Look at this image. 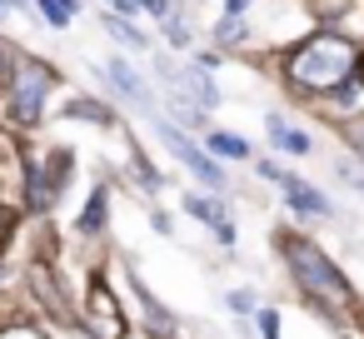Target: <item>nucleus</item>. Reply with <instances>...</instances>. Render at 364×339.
Returning <instances> with one entry per match:
<instances>
[{
    "label": "nucleus",
    "mask_w": 364,
    "mask_h": 339,
    "mask_svg": "<svg viewBox=\"0 0 364 339\" xmlns=\"http://www.w3.org/2000/svg\"><path fill=\"white\" fill-rule=\"evenodd\" d=\"M359 65V50L344 41V36H314L304 41L294 55H289V80L304 85V90H339L349 80V70Z\"/></svg>",
    "instance_id": "obj_1"
},
{
    "label": "nucleus",
    "mask_w": 364,
    "mask_h": 339,
    "mask_svg": "<svg viewBox=\"0 0 364 339\" xmlns=\"http://www.w3.org/2000/svg\"><path fill=\"white\" fill-rule=\"evenodd\" d=\"M279 249H284L294 279H299L314 299H324V304H349V284H344L339 264H334L319 244H309L304 235H279Z\"/></svg>",
    "instance_id": "obj_2"
},
{
    "label": "nucleus",
    "mask_w": 364,
    "mask_h": 339,
    "mask_svg": "<svg viewBox=\"0 0 364 339\" xmlns=\"http://www.w3.org/2000/svg\"><path fill=\"white\" fill-rule=\"evenodd\" d=\"M46 95H50V70H41V65L21 70L16 85H11V120L16 125H41L46 120Z\"/></svg>",
    "instance_id": "obj_3"
},
{
    "label": "nucleus",
    "mask_w": 364,
    "mask_h": 339,
    "mask_svg": "<svg viewBox=\"0 0 364 339\" xmlns=\"http://www.w3.org/2000/svg\"><path fill=\"white\" fill-rule=\"evenodd\" d=\"M155 130H160L165 150H170V155H175V160L190 170V175H200V180H205V185H215V190L225 185V170H220V165H215V160H210V155H205V150H200V145H195V140L180 130V125H165V120H160Z\"/></svg>",
    "instance_id": "obj_4"
},
{
    "label": "nucleus",
    "mask_w": 364,
    "mask_h": 339,
    "mask_svg": "<svg viewBox=\"0 0 364 339\" xmlns=\"http://www.w3.org/2000/svg\"><path fill=\"white\" fill-rule=\"evenodd\" d=\"M170 80V100H180V105H190V110H215L220 105V90H215V80H205V70H185V75H165Z\"/></svg>",
    "instance_id": "obj_5"
},
{
    "label": "nucleus",
    "mask_w": 364,
    "mask_h": 339,
    "mask_svg": "<svg viewBox=\"0 0 364 339\" xmlns=\"http://www.w3.org/2000/svg\"><path fill=\"white\" fill-rule=\"evenodd\" d=\"M279 190H284V200H289V210H299V215H334L329 210V200L309 185V180H299V175H279Z\"/></svg>",
    "instance_id": "obj_6"
},
{
    "label": "nucleus",
    "mask_w": 364,
    "mask_h": 339,
    "mask_svg": "<svg viewBox=\"0 0 364 339\" xmlns=\"http://www.w3.org/2000/svg\"><path fill=\"white\" fill-rule=\"evenodd\" d=\"M185 210H190L200 225H210V230L220 235V244H235V225H230V215H225L215 200H205V195H185Z\"/></svg>",
    "instance_id": "obj_7"
},
{
    "label": "nucleus",
    "mask_w": 364,
    "mask_h": 339,
    "mask_svg": "<svg viewBox=\"0 0 364 339\" xmlns=\"http://www.w3.org/2000/svg\"><path fill=\"white\" fill-rule=\"evenodd\" d=\"M264 130H269V145L274 150H289V155H309V135L304 130H294L284 115H269L264 120Z\"/></svg>",
    "instance_id": "obj_8"
},
{
    "label": "nucleus",
    "mask_w": 364,
    "mask_h": 339,
    "mask_svg": "<svg viewBox=\"0 0 364 339\" xmlns=\"http://www.w3.org/2000/svg\"><path fill=\"white\" fill-rule=\"evenodd\" d=\"M105 70H110V80H115V90H125V95H130L135 105H145V100H150V95H145V85H140V75H135V70H130L125 60H110Z\"/></svg>",
    "instance_id": "obj_9"
},
{
    "label": "nucleus",
    "mask_w": 364,
    "mask_h": 339,
    "mask_svg": "<svg viewBox=\"0 0 364 339\" xmlns=\"http://www.w3.org/2000/svg\"><path fill=\"white\" fill-rule=\"evenodd\" d=\"M65 120H95V125H110L115 115H110L100 100H85V95H75V100L65 105Z\"/></svg>",
    "instance_id": "obj_10"
},
{
    "label": "nucleus",
    "mask_w": 364,
    "mask_h": 339,
    "mask_svg": "<svg viewBox=\"0 0 364 339\" xmlns=\"http://www.w3.org/2000/svg\"><path fill=\"white\" fill-rule=\"evenodd\" d=\"M41 16H46L50 26H70V21L80 16V0H41Z\"/></svg>",
    "instance_id": "obj_11"
},
{
    "label": "nucleus",
    "mask_w": 364,
    "mask_h": 339,
    "mask_svg": "<svg viewBox=\"0 0 364 339\" xmlns=\"http://www.w3.org/2000/svg\"><path fill=\"white\" fill-rule=\"evenodd\" d=\"M210 150L215 155H230V160H250V145L240 135H225V130H210Z\"/></svg>",
    "instance_id": "obj_12"
},
{
    "label": "nucleus",
    "mask_w": 364,
    "mask_h": 339,
    "mask_svg": "<svg viewBox=\"0 0 364 339\" xmlns=\"http://www.w3.org/2000/svg\"><path fill=\"white\" fill-rule=\"evenodd\" d=\"M75 225H80V235H95V230L105 225V190H95V195H90V205L80 210V220H75Z\"/></svg>",
    "instance_id": "obj_13"
},
{
    "label": "nucleus",
    "mask_w": 364,
    "mask_h": 339,
    "mask_svg": "<svg viewBox=\"0 0 364 339\" xmlns=\"http://www.w3.org/2000/svg\"><path fill=\"white\" fill-rule=\"evenodd\" d=\"M105 31H110V36H115L120 45H130V50H145V45H150V41H145V36H140L135 26H125L120 16H105Z\"/></svg>",
    "instance_id": "obj_14"
},
{
    "label": "nucleus",
    "mask_w": 364,
    "mask_h": 339,
    "mask_svg": "<svg viewBox=\"0 0 364 339\" xmlns=\"http://www.w3.org/2000/svg\"><path fill=\"white\" fill-rule=\"evenodd\" d=\"M230 309L235 314H255V294L250 289H230Z\"/></svg>",
    "instance_id": "obj_15"
},
{
    "label": "nucleus",
    "mask_w": 364,
    "mask_h": 339,
    "mask_svg": "<svg viewBox=\"0 0 364 339\" xmlns=\"http://www.w3.org/2000/svg\"><path fill=\"white\" fill-rule=\"evenodd\" d=\"M255 319H259V334H264V339H279V314H274V309H259Z\"/></svg>",
    "instance_id": "obj_16"
},
{
    "label": "nucleus",
    "mask_w": 364,
    "mask_h": 339,
    "mask_svg": "<svg viewBox=\"0 0 364 339\" xmlns=\"http://www.w3.org/2000/svg\"><path fill=\"white\" fill-rule=\"evenodd\" d=\"M140 6H145L150 16H160V26H165V21L175 16V0H140Z\"/></svg>",
    "instance_id": "obj_17"
},
{
    "label": "nucleus",
    "mask_w": 364,
    "mask_h": 339,
    "mask_svg": "<svg viewBox=\"0 0 364 339\" xmlns=\"http://www.w3.org/2000/svg\"><path fill=\"white\" fill-rule=\"evenodd\" d=\"M0 339H41V334H36V329H26V324H16V329L0 334Z\"/></svg>",
    "instance_id": "obj_18"
},
{
    "label": "nucleus",
    "mask_w": 364,
    "mask_h": 339,
    "mask_svg": "<svg viewBox=\"0 0 364 339\" xmlns=\"http://www.w3.org/2000/svg\"><path fill=\"white\" fill-rule=\"evenodd\" d=\"M344 135H349V145H354V150H359V155H364V125H349V130H344Z\"/></svg>",
    "instance_id": "obj_19"
},
{
    "label": "nucleus",
    "mask_w": 364,
    "mask_h": 339,
    "mask_svg": "<svg viewBox=\"0 0 364 339\" xmlns=\"http://www.w3.org/2000/svg\"><path fill=\"white\" fill-rule=\"evenodd\" d=\"M110 6H115V11H125V16H135V11H140V0H110Z\"/></svg>",
    "instance_id": "obj_20"
},
{
    "label": "nucleus",
    "mask_w": 364,
    "mask_h": 339,
    "mask_svg": "<svg viewBox=\"0 0 364 339\" xmlns=\"http://www.w3.org/2000/svg\"><path fill=\"white\" fill-rule=\"evenodd\" d=\"M245 11H250V0H230V21H240Z\"/></svg>",
    "instance_id": "obj_21"
},
{
    "label": "nucleus",
    "mask_w": 364,
    "mask_h": 339,
    "mask_svg": "<svg viewBox=\"0 0 364 339\" xmlns=\"http://www.w3.org/2000/svg\"><path fill=\"white\" fill-rule=\"evenodd\" d=\"M0 80H6V50H0Z\"/></svg>",
    "instance_id": "obj_22"
},
{
    "label": "nucleus",
    "mask_w": 364,
    "mask_h": 339,
    "mask_svg": "<svg viewBox=\"0 0 364 339\" xmlns=\"http://www.w3.org/2000/svg\"><path fill=\"white\" fill-rule=\"evenodd\" d=\"M354 185H359V190H364V180H359V175H354Z\"/></svg>",
    "instance_id": "obj_23"
}]
</instances>
